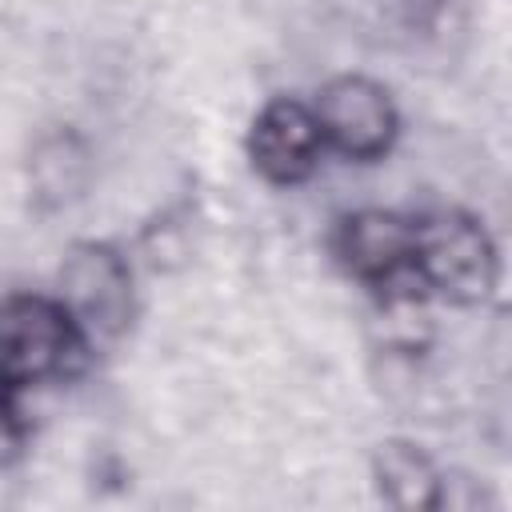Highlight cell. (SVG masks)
<instances>
[{"label":"cell","instance_id":"obj_1","mask_svg":"<svg viewBox=\"0 0 512 512\" xmlns=\"http://www.w3.org/2000/svg\"><path fill=\"white\" fill-rule=\"evenodd\" d=\"M92 336L60 296L12 292L0 300V384L28 392L76 380L92 360Z\"/></svg>","mask_w":512,"mask_h":512},{"label":"cell","instance_id":"obj_2","mask_svg":"<svg viewBox=\"0 0 512 512\" xmlns=\"http://www.w3.org/2000/svg\"><path fill=\"white\" fill-rule=\"evenodd\" d=\"M412 264L428 296L456 308L488 304L500 284L496 240L464 208H432L412 216Z\"/></svg>","mask_w":512,"mask_h":512},{"label":"cell","instance_id":"obj_3","mask_svg":"<svg viewBox=\"0 0 512 512\" xmlns=\"http://www.w3.org/2000/svg\"><path fill=\"white\" fill-rule=\"evenodd\" d=\"M312 112L324 148L352 164L384 160L400 136V108L392 92L364 72H340L324 80L312 100Z\"/></svg>","mask_w":512,"mask_h":512},{"label":"cell","instance_id":"obj_4","mask_svg":"<svg viewBox=\"0 0 512 512\" xmlns=\"http://www.w3.org/2000/svg\"><path fill=\"white\" fill-rule=\"evenodd\" d=\"M56 296L92 340H112L136 316L132 260L108 240H80L60 260Z\"/></svg>","mask_w":512,"mask_h":512},{"label":"cell","instance_id":"obj_5","mask_svg":"<svg viewBox=\"0 0 512 512\" xmlns=\"http://www.w3.org/2000/svg\"><path fill=\"white\" fill-rule=\"evenodd\" d=\"M328 248H332V260L372 296L396 292V288H424L412 264V216L404 212H392V208L344 212L332 228Z\"/></svg>","mask_w":512,"mask_h":512},{"label":"cell","instance_id":"obj_6","mask_svg":"<svg viewBox=\"0 0 512 512\" xmlns=\"http://www.w3.org/2000/svg\"><path fill=\"white\" fill-rule=\"evenodd\" d=\"M244 152L252 172L272 188H296L316 168L324 148L316 112L300 96H272L256 108L244 132Z\"/></svg>","mask_w":512,"mask_h":512},{"label":"cell","instance_id":"obj_7","mask_svg":"<svg viewBox=\"0 0 512 512\" xmlns=\"http://www.w3.org/2000/svg\"><path fill=\"white\" fill-rule=\"evenodd\" d=\"M92 180V148L76 128H48L36 136L28 152V192L36 208L60 212L88 192Z\"/></svg>","mask_w":512,"mask_h":512},{"label":"cell","instance_id":"obj_8","mask_svg":"<svg viewBox=\"0 0 512 512\" xmlns=\"http://www.w3.org/2000/svg\"><path fill=\"white\" fill-rule=\"evenodd\" d=\"M368 476H372L376 496L388 508H400V512H440L444 468L416 440H404V436L380 440L372 460H368Z\"/></svg>","mask_w":512,"mask_h":512},{"label":"cell","instance_id":"obj_9","mask_svg":"<svg viewBox=\"0 0 512 512\" xmlns=\"http://www.w3.org/2000/svg\"><path fill=\"white\" fill-rule=\"evenodd\" d=\"M32 436V420L24 416V392L0 384V468H12Z\"/></svg>","mask_w":512,"mask_h":512}]
</instances>
